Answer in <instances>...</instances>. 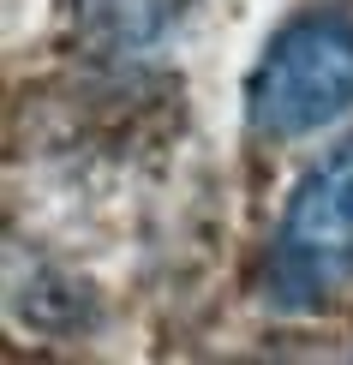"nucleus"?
<instances>
[{"instance_id":"f257e3e1","label":"nucleus","mask_w":353,"mask_h":365,"mask_svg":"<svg viewBox=\"0 0 353 365\" xmlns=\"http://www.w3.org/2000/svg\"><path fill=\"white\" fill-rule=\"evenodd\" d=\"M353 108V24L335 12L294 19L270 36L245 84V120L264 138H312Z\"/></svg>"},{"instance_id":"f03ea898","label":"nucleus","mask_w":353,"mask_h":365,"mask_svg":"<svg viewBox=\"0 0 353 365\" xmlns=\"http://www.w3.org/2000/svg\"><path fill=\"white\" fill-rule=\"evenodd\" d=\"M275 246H282V269H294L312 287L353 269V138L300 174Z\"/></svg>"}]
</instances>
